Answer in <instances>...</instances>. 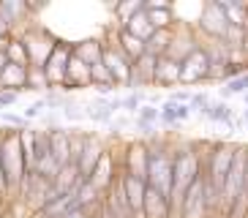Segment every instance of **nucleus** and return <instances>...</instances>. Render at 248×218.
<instances>
[{"instance_id":"obj_18","label":"nucleus","mask_w":248,"mask_h":218,"mask_svg":"<svg viewBox=\"0 0 248 218\" xmlns=\"http://www.w3.org/2000/svg\"><path fill=\"white\" fill-rule=\"evenodd\" d=\"M145 11L150 16L155 30H172L175 25V14H172V6L169 3H161V0H153V3H145Z\"/></svg>"},{"instance_id":"obj_35","label":"nucleus","mask_w":248,"mask_h":218,"mask_svg":"<svg viewBox=\"0 0 248 218\" xmlns=\"http://www.w3.org/2000/svg\"><path fill=\"white\" fill-rule=\"evenodd\" d=\"M188 104H191V109H199V112H202L210 101H207V95H204V93H191V101Z\"/></svg>"},{"instance_id":"obj_17","label":"nucleus","mask_w":248,"mask_h":218,"mask_svg":"<svg viewBox=\"0 0 248 218\" xmlns=\"http://www.w3.org/2000/svg\"><path fill=\"white\" fill-rule=\"evenodd\" d=\"M28 68L30 65L8 63V68L3 71V77H0V87H3V90H11V93L28 90Z\"/></svg>"},{"instance_id":"obj_16","label":"nucleus","mask_w":248,"mask_h":218,"mask_svg":"<svg viewBox=\"0 0 248 218\" xmlns=\"http://www.w3.org/2000/svg\"><path fill=\"white\" fill-rule=\"evenodd\" d=\"M88 85H93V82H90V65L82 58L74 55L71 63H68V74H66L63 90H79V87H88Z\"/></svg>"},{"instance_id":"obj_40","label":"nucleus","mask_w":248,"mask_h":218,"mask_svg":"<svg viewBox=\"0 0 248 218\" xmlns=\"http://www.w3.org/2000/svg\"><path fill=\"white\" fill-rule=\"evenodd\" d=\"M243 117H246V120H248V109H246V112H243Z\"/></svg>"},{"instance_id":"obj_42","label":"nucleus","mask_w":248,"mask_h":218,"mask_svg":"<svg viewBox=\"0 0 248 218\" xmlns=\"http://www.w3.org/2000/svg\"><path fill=\"white\" fill-rule=\"evenodd\" d=\"M93 218H98V216H93Z\"/></svg>"},{"instance_id":"obj_6","label":"nucleus","mask_w":248,"mask_h":218,"mask_svg":"<svg viewBox=\"0 0 248 218\" xmlns=\"http://www.w3.org/2000/svg\"><path fill=\"white\" fill-rule=\"evenodd\" d=\"M199 28L213 44H224L226 33H229V19H226L221 3H207L199 16Z\"/></svg>"},{"instance_id":"obj_14","label":"nucleus","mask_w":248,"mask_h":218,"mask_svg":"<svg viewBox=\"0 0 248 218\" xmlns=\"http://www.w3.org/2000/svg\"><path fill=\"white\" fill-rule=\"evenodd\" d=\"M49 150L55 156V161L60 164V169L74 164V150H71V131L63 128H49Z\"/></svg>"},{"instance_id":"obj_8","label":"nucleus","mask_w":248,"mask_h":218,"mask_svg":"<svg viewBox=\"0 0 248 218\" xmlns=\"http://www.w3.org/2000/svg\"><path fill=\"white\" fill-rule=\"evenodd\" d=\"M207 213H210V207H207V199H204V167H202V174L183 196L180 218H204Z\"/></svg>"},{"instance_id":"obj_32","label":"nucleus","mask_w":248,"mask_h":218,"mask_svg":"<svg viewBox=\"0 0 248 218\" xmlns=\"http://www.w3.org/2000/svg\"><path fill=\"white\" fill-rule=\"evenodd\" d=\"M142 98H145L142 93H128L123 98V109L125 112H139V109H142Z\"/></svg>"},{"instance_id":"obj_38","label":"nucleus","mask_w":248,"mask_h":218,"mask_svg":"<svg viewBox=\"0 0 248 218\" xmlns=\"http://www.w3.org/2000/svg\"><path fill=\"white\" fill-rule=\"evenodd\" d=\"M8 194V186H6V174H3V161H0V196Z\"/></svg>"},{"instance_id":"obj_33","label":"nucleus","mask_w":248,"mask_h":218,"mask_svg":"<svg viewBox=\"0 0 248 218\" xmlns=\"http://www.w3.org/2000/svg\"><path fill=\"white\" fill-rule=\"evenodd\" d=\"M46 107H49V104H46V98H38V101H33L28 109H25V120H33V117H41V112H44Z\"/></svg>"},{"instance_id":"obj_29","label":"nucleus","mask_w":248,"mask_h":218,"mask_svg":"<svg viewBox=\"0 0 248 218\" xmlns=\"http://www.w3.org/2000/svg\"><path fill=\"white\" fill-rule=\"evenodd\" d=\"M44 87H49L46 71L38 68V65H30L28 68V90H44Z\"/></svg>"},{"instance_id":"obj_31","label":"nucleus","mask_w":248,"mask_h":218,"mask_svg":"<svg viewBox=\"0 0 248 218\" xmlns=\"http://www.w3.org/2000/svg\"><path fill=\"white\" fill-rule=\"evenodd\" d=\"M137 123H145V125H153L155 120H161V109H155L153 104H142V109L137 112Z\"/></svg>"},{"instance_id":"obj_20","label":"nucleus","mask_w":248,"mask_h":218,"mask_svg":"<svg viewBox=\"0 0 248 218\" xmlns=\"http://www.w3.org/2000/svg\"><path fill=\"white\" fill-rule=\"evenodd\" d=\"M145 216L147 218H172V202L167 196H161L158 191H153L147 186V196H145Z\"/></svg>"},{"instance_id":"obj_7","label":"nucleus","mask_w":248,"mask_h":218,"mask_svg":"<svg viewBox=\"0 0 248 218\" xmlns=\"http://www.w3.org/2000/svg\"><path fill=\"white\" fill-rule=\"evenodd\" d=\"M71 58H74V47L71 44H63V41L55 44V49H52L49 60H46V65H44L49 87H63L66 85V74H68V63H71Z\"/></svg>"},{"instance_id":"obj_24","label":"nucleus","mask_w":248,"mask_h":218,"mask_svg":"<svg viewBox=\"0 0 248 218\" xmlns=\"http://www.w3.org/2000/svg\"><path fill=\"white\" fill-rule=\"evenodd\" d=\"M202 115L207 117V120H213V123H234L232 117V107H226L224 101H216V104H207V107L202 109Z\"/></svg>"},{"instance_id":"obj_21","label":"nucleus","mask_w":248,"mask_h":218,"mask_svg":"<svg viewBox=\"0 0 248 218\" xmlns=\"http://www.w3.org/2000/svg\"><path fill=\"white\" fill-rule=\"evenodd\" d=\"M125 30H128V33H134V36L137 38H142V41H150V36H153L155 33V28H153V22H150V16H147V11L145 8H142V11H139V14H134L131 19L125 22L123 25Z\"/></svg>"},{"instance_id":"obj_37","label":"nucleus","mask_w":248,"mask_h":218,"mask_svg":"<svg viewBox=\"0 0 248 218\" xmlns=\"http://www.w3.org/2000/svg\"><path fill=\"white\" fill-rule=\"evenodd\" d=\"M0 120H6V123H11V125H25L28 120H25V115H11V112H3L0 115Z\"/></svg>"},{"instance_id":"obj_4","label":"nucleus","mask_w":248,"mask_h":218,"mask_svg":"<svg viewBox=\"0 0 248 218\" xmlns=\"http://www.w3.org/2000/svg\"><path fill=\"white\" fill-rule=\"evenodd\" d=\"M246 161H248V150L246 147H237L232 169L226 174L224 191H221V204H224V210H234L237 202L243 199V191H246Z\"/></svg>"},{"instance_id":"obj_3","label":"nucleus","mask_w":248,"mask_h":218,"mask_svg":"<svg viewBox=\"0 0 248 218\" xmlns=\"http://www.w3.org/2000/svg\"><path fill=\"white\" fill-rule=\"evenodd\" d=\"M199 174H202V164H199V156L191 145L175 147V188H172V213H180L183 196L186 191L194 186Z\"/></svg>"},{"instance_id":"obj_9","label":"nucleus","mask_w":248,"mask_h":218,"mask_svg":"<svg viewBox=\"0 0 248 218\" xmlns=\"http://www.w3.org/2000/svg\"><path fill=\"white\" fill-rule=\"evenodd\" d=\"M101 60H104V65L109 68L112 79H115L117 85L128 87V82H131V77H134V63L117 49L115 44H104V58Z\"/></svg>"},{"instance_id":"obj_41","label":"nucleus","mask_w":248,"mask_h":218,"mask_svg":"<svg viewBox=\"0 0 248 218\" xmlns=\"http://www.w3.org/2000/svg\"><path fill=\"white\" fill-rule=\"evenodd\" d=\"M246 104H248V95H246Z\"/></svg>"},{"instance_id":"obj_11","label":"nucleus","mask_w":248,"mask_h":218,"mask_svg":"<svg viewBox=\"0 0 248 218\" xmlns=\"http://www.w3.org/2000/svg\"><path fill=\"white\" fill-rule=\"evenodd\" d=\"M104 153H107V147H104V142L98 137H85V147H82L79 158L74 161L77 164V169H79L82 180H90V174H93V169L98 167V161L104 158Z\"/></svg>"},{"instance_id":"obj_1","label":"nucleus","mask_w":248,"mask_h":218,"mask_svg":"<svg viewBox=\"0 0 248 218\" xmlns=\"http://www.w3.org/2000/svg\"><path fill=\"white\" fill-rule=\"evenodd\" d=\"M0 161H3V174H6V186L8 194L22 191L25 180H28V161H25V150H22V139L19 131L8 128L0 137Z\"/></svg>"},{"instance_id":"obj_19","label":"nucleus","mask_w":248,"mask_h":218,"mask_svg":"<svg viewBox=\"0 0 248 218\" xmlns=\"http://www.w3.org/2000/svg\"><path fill=\"white\" fill-rule=\"evenodd\" d=\"M115 47L123 52V55L131 60V63H137V60L145 55V41H142V38H137L134 33H128L125 28L117 30V44H115Z\"/></svg>"},{"instance_id":"obj_39","label":"nucleus","mask_w":248,"mask_h":218,"mask_svg":"<svg viewBox=\"0 0 248 218\" xmlns=\"http://www.w3.org/2000/svg\"><path fill=\"white\" fill-rule=\"evenodd\" d=\"M8 68V55L3 49H0V77H3V71Z\"/></svg>"},{"instance_id":"obj_10","label":"nucleus","mask_w":248,"mask_h":218,"mask_svg":"<svg viewBox=\"0 0 248 218\" xmlns=\"http://www.w3.org/2000/svg\"><path fill=\"white\" fill-rule=\"evenodd\" d=\"M117 186H120V191H123V196L128 199V204H131V210L137 213V216H145V196H147V180H142V177H134V174H120L117 177Z\"/></svg>"},{"instance_id":"obj_2","label":"nucleus","mask_w":248,"mask_h":218,"mask_svg":"<svg viewBox=\"0 0 248 218\" xmlns=\"http://www.w3.org/2000/svg\"><path fill=\"white\" fill-rule=\"evenodd\" d=\"M147 186L167 196L172 202V188H175V150L167 145H150L147 156Z\"/></svg>"},{"instance_id":"obj_13","label":"nucleus","mask_w":248,"mask_h":218,"mask_svg":"<svg viewBox=\"0 0 248 218\" xmlns=\"http://www.w3.org/2000/svg\"><path fill=\"white\" fill-rule=\"evenodd\" d=\"M147 156H150L147 142H131L128 150H125V174L147 180Z\"/></svg>"},{"instance_id":"obj_12","label":"nucleus","mask_w":248,"mask_h":218,"mask_svg":"<svg viewBox=\"0 0 248 218\" xmlns=\"http://www.w3.org/2000/svg\"><path fill=\"white\" fill-rule=\"evenodd\" d=\"M55 44L46 33H28L25 36V47H28V55H30V65H38V68H44L46 60H49L52 49H55Z\"/></svg>"},{"instance_id":"obj_30","label":"nucleus","mask_w":248,"mask_h":218,"mask_svg":"<svg viewBox=\"0 0 248 218\" xmlns=\"http://www.w3.org/2000/svg\"><path fill=\"white\" fill-rule=\"evenodd\" d=\"M180 107L183 104H175V101H164L161 104V123H167V125H175L180 123Z\"/></svg>"},{"instance_id":"obj_25","label":"nucleus","mask_w":248,"mask_h":218,"mask_svg":"<svg viewBox=\"0 0 248 218\" xmlns=\"http://www.w3.org/2000/svg\"><path fill=\"white\" fill-rule=\"evenodd\" d=\"M6 55H8V63L30 65V55H28V47H25V38H11V44L6 47Z\"/></svg>"},{"instance_id":"obj_23","label":"nucleus","mask_w":248,"mask_h":218,"mask_svg":"<svg viewBox=\"0 0 248 218\" xmlns=\"http://www.w3.org/2000/svg\"><path fill=\"white\" fill-rule=\"evenodd\" d=\"M74 55H77V58H82L88 65H93V63H98V60L104 58V44H101V41L77 44V47H74Z\"/></svg>"},{"instance_id":"obj_5","label":"nucleus","mask_w":248,"mask_h":218,"mask_svg":"<svg viewBox=\"0 0 248 218\" xmlns=\"http://www.w3.org/2000/svg\"><path fill=\"white\" fill-rule=\"evenodd\" d=\"M210 79V49L199 44L186 60H180V82L183 85H199Z\"/></svg>"},{"instance_id":"obj_34","label":"nucleus","mask_w":248,"mask_h":218,"mask_svg":"<svg viewBox=\"0 0 248 218\" xmlns=\"http://www.w3.org/2000/svg\"><path fill=\"white\" fill-rule=\"evenodd\" d=\"M63 117H68V120H82V117H88V115H85V109L74 107V104H66V109H63Z\"/></svg>"},{"instance_id":"obj_15","label":"nucleus","mask_w":248,"mask_h":218,"mask_svg":"<svg viewBox=\"0 0 248 218\" xmlns=\"http://www.w3.org/2000/svg\"><path fill=\"white\" fill-rule=\"evenodd\" d=\"M177 82H180V60H175L172 55L158 58V65H155V85L175 87Z\"/></svg>"},{"instance_id":"obj_28","label":"nucleus","mask_w":248,"mask_h":218,"mask_svg":"<svg viewBox=\"0 0 248 218\" xmlns=\"http://www.w3.org/2000/svg\"><path fill=\"white\" fill-rule=\"evenodd\" d=\"M25 11H28V6H25V3H0V16H3L11 28L22 19Z\"/></svg>"},{"instance_id":"obj_26","label":"nucleus","mask_w":248,"mask_h":218,"mask_svg":"<svg viewBox=\"0 0 248 218\" xmlns=\"http://www.w3.org/2000/svg\"><path fill=\"white\" fill-rule=\"evenodd\" d=\"M90 82H93V87H109V85L117 87V82L112 79V74H109V68L104 65V60L90 65Z\"/></svg>"},{"instance_id":"obj_22","label":"nucleus","mask_w":248,"mask_h":218,"mask_svg":"<svg viewBox=\"0 0 248 218\" xmlns=\"http://www.w3.org/2000/svg\"><path fill=\"white\" fill-rule=\"evenodd\" d=\"M172 41H175V33L172 30H155L153 36H150V41L145 44V52H150L155 58H164L172 49Z\"/></svg>"},{"instance_id":"obj_27","label":"nucleus","mask_w":248,"mask_h":218,"mask_svg":"<svg viewBox=\"0 0 248 218\" xmlns=\"http://www.w3.org/2000/svg\"><path fill=\"white\" fill-rule=\"evenodd\" d=\"M229 95H248V74H243V77H237V79L224 82L221 98H229Z\"/></svg>"},{"instance_id":"obj_36","label":"nucleus","mask_w":248,"mask_h":218,"mask_svg":"<svg viewBox=\"0 0 248 218\" xmlns=\"http://www.w3.org/2000/svg\"><path fill=\"white\" fill-rule=\"evenodd\" d=\"M16 98H19V93H11V90H0V109H3V107H11V104H16Z\"/></svg>"}]
</instances>
